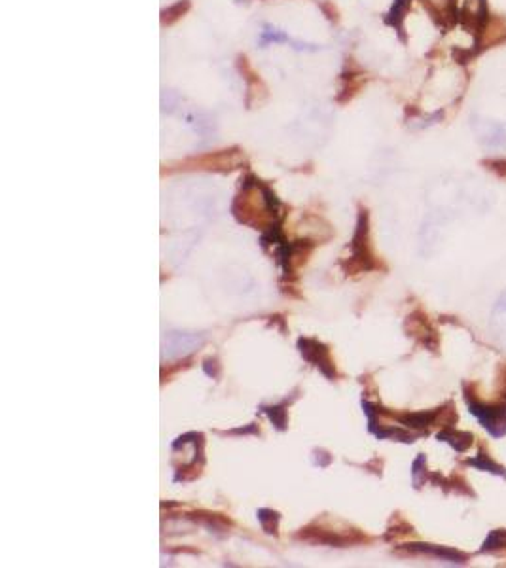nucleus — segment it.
<instances>
[{
  "label": "nucleus",
  "mask_w": 506,
  "mask_h": 568,
  "mask_svg": "<svg viewBox=\"0 0 506 568\" xmlns=\"http://www.w3.org/2000/svg\"><path fill=\"white\" fill-rule=\"evenodd\" d=\"M506 548V530H493L489 532L486 538V542L482 546V551H495V549Z\"/></svg>",
  "instance_id": "nucleus-6"
},
{
  "label": "nucleus",
  "mask_w": 506,
  "mask_h": 568,
  "mask_svg": "<svg viewBox=\"0 0 506 568\" xmlns=\"http://www.w3.org/2000/svg\"><path fill=\"white\" fill-rule=\"evenodd\" d=\"M478 133H480V137L486 140V143L489 144H500L503 140H505V129L500 127V125H495L491 124V122H484V124H478Z\"/></svg>",
  "instance_id": "nucleus-4"
},
{
  "label": "nucleus",
  "mask_w": 506,
  "mask_h": 568,
  "mask_svg": "<svg viewBox=\"0 0 506 568\" xmlns=\"http://www.w3.org/2000/svg\"><path fill=\"white\" fill-rule=\"evenodd\" d=\"M438 439H442V442H447V444L451 445L455 451H459V453L467 451L468 447L472 445V436H470V434L451 430V428L442 430L440 434H438Z\"/></svg>",
  "instance_id": "nucleus-2"
},
{
  "label": "nucleus",
  "mask_w": 506,
  "mask_h": 568,
  "mask_svg": "<svg viewBox=\"0 0 506 568\" xmlns=\"http://www.w3.org/2000/svg\"><path fill=\"white\" fill-rule=\"evenodd\" d=\"M468 464L470 466H474V468H478V470H484V472H491V474H495V476H500V477H506V472L500 468L499 464H495L491 458L487 457L486 453H480L476 458H470L468 460Z\"/></svg>",
  "instance_id": "nucleus-5"
},
{
  "label": "nucleus",
  "mask_w": 506,
  "mask_h": 568,
  "mask_svg": "<svg viewBox=\"0 0 506 568\" xmlns=\"http://www.w3.org/2000/svg\"><path fill=\"white\" fill-rule=\"evenodd\" d=\"M468 407L474 417L480 421V425L486 428L493 438H500L506 434V404L500 405H484L476 402L467 394Z\"/></svg>",
  "instance_id": "nucleus-1"
},
{
  "label": "nucleus",
  "mask_w": 506,
  "mask_h": 568,
  "mask_svg": "<svg viewBox=\"0 0 506 568\" xmlns=\"http://www.w3.org/2000/svg\"><path fill=\"white\" fill-rule=\"evenodd\" d=\"M414 551H423V553H431V555L440 557V559H446V561L451 562H465L467 557L459 553V551H454V549H446V548H434V546H412Z\"/></svg>",
  "instance_id": "nucleus-3"
}]
</instances>
